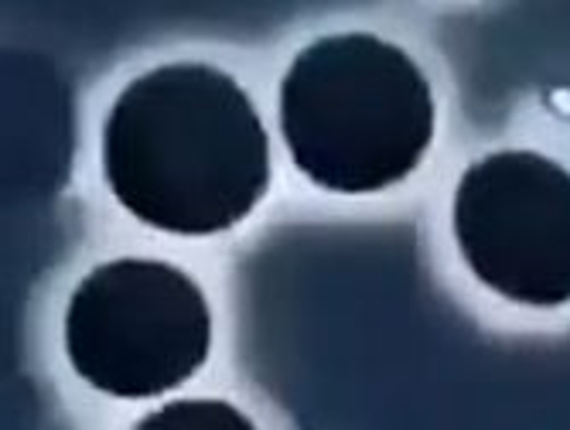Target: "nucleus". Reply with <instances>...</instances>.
I'll list each match as a JSON object with an SVG mask.
<instances>
[{
  "instance_id": "nucleus-5",
  "label": "nucleus",
  "mask_w": 570,
  "mask_h": 430,
  "mask_svg": "<svg viewBox=\"0 0 570 430\" xmlns=\"http://www.w3.org/2000/svg\"><path fill=\"white\" fill-rule=\"evenodd\" d=\"M134 430H261V427L229 400L188 397L150 410L144 420L134 423Z\"/></svg>"
},
{
  "instance_id": "nucleus-4",
  "label": "nucleus",
  "mask_w": 570,
  "mask_h": 430,
  "mask_svg": "<svg viewBox=\"0 0 570 430\" xmlns=\"http://www.w3.org/2000/svg\"><path fill=\"white\" fill-rule=\"evenodd\" d=\"M458 250L495 294L527 307L570 301V172L537 150H495L461 175Z\"/></svg>"
},
{
  "instance_id": "nucleus-2",
  "label": "nucleus",
  "mask_w": 570,
  "mask_h": 430,
  "mask_svg": "<svg viewBox=\"0 0 570 430\" xmlns=\"http://www.w3.org/2000/svg\"><path fill=\"white\" fill-rule=\"evenodd\" d=\"M281 134L294 168L325 192L373 195L421 168L438 106L424 69L370 31L304 45L281 79Z\"/></svg>"
},
{
  "instance_id": "nucleus-1",
  "label": "nucleus",
  "mask_w": 570,
  "mask_h": 430,
  "mask_svg": "<svg viewBox=\"0 0 570 430\" xmlns=\"http://www.w3.org/2000/svg\"><path fill=\"white\" fill-rule=\"evenodd\" d=\"M102 178L150 229L216 236L271 188V137L249 92L205 62L158 66L114 99L102 124Z\"/></svg>"
},
{
  "instance_id": "nucleus-3",
  "label": "nucleus",
  "mask_w": 570,
  "mask_h": 430,
  "mask_svg": "<svg viewBox=\"0 0 570 430\" xmlns=\"http://www.w3.org/2000/svg\"><path fill=\"white\" fill-rule=\"evenodd\" d=\"M209 349V301L165 260L99 263L66 307V355L76 375L117 400L178 390L205 365Z\"/></svg>"
}]
</instances>
